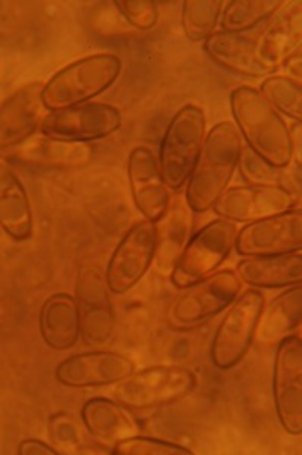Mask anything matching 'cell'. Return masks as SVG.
Listing matches in <instances>:
<instances>
[{"instance_id":"obj_19","label":"cell","mask_w":302,"mask_h":455,"mask_svg":"<svg viewBox=\"0 0 302 455\" xmlns=\"http://www.w3.org/2000/svg\"><path fill=\"white\" fill-rule=\"evenodd\" d=\"M0 228L16 242H25L34 233V214L27 188L4 158H0Z\"/></svg>"},{"instance_id":"obj_21","label":"cell","mask_w":302,"mask_h":455,"mask_svg":"<svg viewBox=\"0 0 302 455\" xmlns=\"http://www.w3.org/2000/svg\"><path fill=\"white\" fill-rule=\"evenodd\" d=\"M40 334L47 347L55 351H68L81 337L78 304L68 293L49 296L38 315Z\"/></svg>"},{"instance_id":"obj_35","label":"cell","mask_w":302,"mask_h":455,"mask_svg":"<svg viewBox=\"0 0 302 455\" xmlns=\"http://www.w3.org/2000/svg\"><path fill=\"white\" fill-rule=\"evenodd\" d=\"M282 68L286 70V76L295 79L298 83H301L302 76V58L301 52L293 53L292 57L287 58L286 61L282 62Z\"/></svg>"},{"instance_id":"obj_7","label":"cell","mask_w":302,"mask_h":455,"mask_svg":"<svg viewBox=\"0 0 302 455\" xmlns=\"http://www.w3.org/2000/svg\"><path fill=\"white\" fill-rule=\"evenodd\" d=\"M265 308V296L248 289L228 307L211 343V362L220 371L237 366L256 340L257 326Z\"/></svg>"},{"instance_id":"obj_29","label":"cell","mask_w":302,"mask_h":455,"mask_svg":"<svg viewBox=\"0 0 302 455\" xmlns=\"http://www.w3.org/2000/svg\"><path fill=\"white\" fill-rule=\"evenodd\" d=\"M224 10L222 0H186L181 25L184 34L193 43L205 42L219 25Z\"/></svg>"},{"instance_id":"obj_28","label":"cell","mask_w":302,"mask_h":455,"mask_svg":"<svg viewBox=\"0 0 302 455\" xmlns=\"http://www.w3.org/2000/svg\"><path fill=\"white\" fill-rule=\"evenodd\" d=\"M282 5V0H231L222 10L220 31L245 34L263 21L271 20Z\"/></svg>"},{"instance_id":"obj_1","label":"cell","mask_w":302,"mask_h":455,"mask_svg":"<svg viewBox=\"0 0 302 455\" xmlns=\"http://www.w3.org/2000/svg\"><path fill=\"white\" fill-rule=\"evenodd\" d=\"M235 128L246 148L275 167H289L295 158V140L286 120L260 92L250 85L235 88L229 98Z\"/></svg>"},{"instance_id":"obj_9","label":"cell","mask_w":302,"mask_h":455,"mask_svg":"<svg viewBox=\"0 0 302 455\" xmlns=\"http://www.w3.org/2000/svg\"><path fill=\"white\" fill-rule=\"evenodd\" d=\"M119 108L105 102H87L47 113L40 132L44 137L70 143H91L110 137L122 128Z\"/></svg>"},{"instance_id":"obj_3","label":"cell","mask_w":302,"mask_h":455,"mask_svg":"<svg viewBox=\"0 0 302 455\" xmlns=\"http://www.w3.org/2000/svg\"><path fill=\"white\" fill-rule=\"evenodd\" d=\"M120 72L122 60L115 53H94L70 62L43 85V107L52 113L87 104L107 92Z\"/></svg>"},{"instance_id":"obj_34","label":"cell","mask_w":302,"mask_h":455,"mask_svg":"<svg viewBox=\"0 0 302 455\" xmlns=\"http://www.w3.org/2000/svg\"><path fill=\"white\" fill-rule=\"evenodd\" d=\"M17 455H64L52 445L37 439L21 440L17 448Z\"/></svg>"},{"instance_id":"obj_22","label":"cell","mask_w":302,"mask_h":455,"mask_svg":"<svg viewBox=\"0 0 302 455\" xmlns=\"http://www.w3.org/2000/svg\"><path fill=\"white\" fill-rule=\"evenodd\" d=\"M83 424L94 439L115 446L140 435V428L128 410L108 398H91L83 405Z\"/></svg>"},{"instance_id":"obj_10","label":"cell","mask_w":302,"mask_h":455,"mask_svg":"<svg viewBox=\"0 0 302 455\" xmlns=\"http://www.w3.org/2000/svg\"><path fill=\"white\" fill-rule=\"evenodd\" d=\"M156 223L143 219L122 237L105 270L111 293L123 295L134 289L155 259Z\"/></svg>"},{"instance_id":"obj_15","label":"cell","mask_w":302,"mask_h":455,"mask_svg":"<svg viewBox=\"0 0 302 455\" xmlns=\"http://www.w3.org/2000/svg\"><path fill=\"white\" fill-rule=\"evenodd\" d=\"M203 51L220 68L250 78H267L282 66L258 38L218 31L203 42Z\"/></svg>"},{"instance_id":"obj_27","label":"cell","mask_w":302,"mask_h":455,"mask_svg":"<svg viewBox=\"0 0 302 455\" xmlns=\"http://www.w3.org/2000/svg\"><path fill=\"white\" fill-rule=\"evenodd\" d=\"M293 164V163H292ZM275 167L261 160L252 150L243 146L240 156V175L250 186L282 187L299 196L301 192V171L293 173V166Z\"/></svg>"},{"instance_id":"obj_30","label":"cell","mask_w":302,"mask_h":455,"mask_svg":"<svg viewBox=\"0 0 302 455\" xmlns=\"http://www.w3.org/2000/svg\"><path fill=\"white\" fill-rule=\"evenodd\" d=\"M261 96L289 119L302 120V85L286 75H272L260 84Z\"/></svg>"},{"instance_id":"obj_25","label":"cell","mask_w":302,"mask_h":455,"mask_svg":"<svg viewBox=\"0 0 302 455\" xmlns=\"http://www.w3.org/2000/svg\"><path fill=\"white\" fill-rule=\"evenodd\" d=\"M17 156L34 166L72 169L87 166L93 158V148L87 143H70L42 135L21 145Z\"/></svg>"},{"instance_id":"obj_16","label":"cell","mask_w":302,"mask_h":455,"mask_svg":"<svg viewBox=\"0 0 302 455\" xmlns=\"http://www.w3.org/2000/svg\"><path fill=\"white\" fill-rule=\"evenodd\" d=\"M136 372V363L123 354L107 349L76 354L58 364L55 378L66 387L111 386Z\"/></svg>"},{"instance_id":"obj_18","label":"cell","mask_w":302,"mask_h":455,"mask_svg":"<svg viewBox=\"0 0 302 455\" xmlns=\"http://www.w3.org/2000/svg\"><path fill=\"white\" fill-rule=\"evenodd\" d=\"M126 172L137 210L147 220L160 222L171 207V192L163 181L155 152L147 146H137L128 156Z\"/></svg>"},{"instance_id":"obj_5","label":"cell","mask_w":302,"mask_h":455,"mask_svg":"<svg viewBox=\"0 0 302 455\" xmlns=\"http://www.w3.org/2000/svg\"><path fill=\"white\" fill-rule=\"evenodd\" d=\"M196 375L179 366H154L131 373L111 390V399L126 410L162 409L192 394Z\"/></svg>"},{"instance_id":"obj_17","label":"cell","mask_w":302,"mask_h":455,"mask_svg":"<svg viewBox=\"0 0 302 455\" xmlns=\"http://www.w3.org/2000/svg\"><path fill=\"white\" fill-rule=\"evenodd\" d=\"M44 83L34 81L17 88L0 104V150L20 148L42 128Z\"/></svg>"},{"instance_id":"obj_32","label":"cell","mask_w":302,"mask_h":455,"mask_svg":"<svg viewBox=\"0 0 302 455\" xmlns=\"http://www.w3.org/2000/svg\"><path fill=\"white\" fill-rule=\"evenodd\" d=\"M115 6L130 25L140 31L155 28L160 19L158 4L152 0H115Z\"/></svg>"},{"instance_id":"obj_33","label":"cell","mask_w":302,"mask_h":455,"mask_svg":"<svg viewBox=\"0 0 302 455\" xmlns=\"http://www.w3.org/2000/svg\"><path fill=\"white\" fill-rule=\"evenodd\" d=\"M49 435L52 437L53 443H57L61 450L68 451L70 454L83 450L85 440L81 435V429L68 414L60 413L52 416L47 424Z\"/></svg>"},{"instance_id":"obj_26","label":"cell","mask_w":302,"mask_h":455,"mask_svg":"<svg viewBox=\"0 0 302 455\" xmlns=\"http://www.w3.org/2000/svg\"><path fill=\"white\" fill-rule=\"evenodd\" d=\"M271 25L258 36L266 51L275 58L276 61H286L293 53L299 52L301 46L302 8L301 2H284Z\"/></svg>"},{"instance_id":"obj_20","label":"cell","mask_w":302,"mask_h":455,"mask_svg":"<svg viewBox=\"0 0 302 455\" xmlns=\"http://www.w3.org/2000/svg\"><path fill=\"white\" fill-rule=\"evenodd\" d=\"M235 275L252 289H289L302 283V254L271 255L243 259Z\"/></svg>"},{"instance_id":"obj_23","label":"cell","mask_w":302,"mask_h":455,"mask_svg":"<svg viewBox=\"0 0 302 455\" xmlns=\"http://www.w3.org/2000/svg\"><path fill=\"white\" fill-rule=\"evenodd\" d=\"M302 322V287L293 285L275 296L261 311L256 339L261 345H278L292 336Z\"/></svg>"},{"instance_id":"obj_12","label":"cell","mask_w":302,"mask_h":455,"mask_svg":"<svg viewBox=\"0 0 302 455\" xmlns=\"http://www.w3.org/2000/svg\"><path fill=\"white\" fill-rule=\"evenodd\" d=\"M81 337L90 347H108L115 337V315L105 276L96 267H83L76 278Z\"/></svg>"},{"instance_id":"obj_11","label":"cell","mask_w":302,"mask_h":455,"mask_svg":"<svg viewBox=\"0 0 302 455\" xmlns=\"http://www.w3.org/2000/svg\"><path fill=\"white\" fill-rule=\"evenodd\" d=\"M274 403L276 416L287 435H302V340L301 336L282 339L274 360Z\"/></svg>"},{"instance_id":"obj_14","label":"cell","mask_w":302,"mask_h":455,"mask_svg":"<svg viewBox=\"0 0 302 455\" xmlns=\"http://www.w3.org/2000/svg\"><path fill=\"white\" fill-rule=\"evenodd\" d=\"M301 197L282 187L237 186L226 188L214 212L229 222L250 223L299 208Z\"/></svg>"},{"instance_id":"obj_2","label":"cell","mask_w":302,"mask_h":455,"mask_svg":"<svg viewBox=\"0 0 302 455\" xmlns=\"http://www.w3.org/2000/svg\"><path fill=\"white\" fill-rule=\"evenodd\" d=\"M242 150L243 140L233 122H220L209 131L186 188L190 212L201 214L214 207L237 171Z\"/></svg>"},{"instance_id":"obj_31","label":"cell","mask_w":302,"mask_h":455,"mask_svg":"<svg viewBox=\"0 0 302 455\" xmlns=\"http://www.w3.org/2000/svg\"><path fill=\"white\" fill-rule=\"evenodd\" d=\"M113 455H196L186 446L167 440L136 435L113 446Z\"/></svg>"},{"instance_id":"obj_8","label":"cell","mask_w":302,"mask_h":455,"mask_svg":"<svg viewBox=\"0 0 302 455\" xmlns=\"http://www.w3.org/2000/svg\"><path fill=\"white\" fill-rule=\"evenodd\" d=\"M242 281L234 270H218L184 289L169 308V323L178 328L198 325L226 310L240 295Z\"/></svg>"},{"instance_id":"obj_6","label":"cell","mask_w":302,"mask_h":455,"mask_svg":"<svg viewBox=\"0 0 302 455\" xmlns=\"http://www.w3.org/2000/svg\"><path fill=\"white\" fill-rule=\"evenodd\" d=\"M237 225L225 219H214L190 235L186 248L171 272L177 289H187L218 272L233 252Z\"/></svg>"},{"instance_id":"obj_13","label":"cell","mask_w":302,"mask_h":455,"mask_svg":"<svg viewBox=\"0 0 302 455\" xmlns=\"http://www.w3.org/2000/svg\"><path fill=\"white\" fill-rule=\"evenodd\" d=\"M234 249L243 259L301 252V208L248 223L237 231Z\"/></svg>"},{"instance_id":"obj_24","label":"cell","mask_w":302,"mask_h":455,"mask_svg":"<svg viewBox=\"0 0 302 455\" xmlns=\"http://www.w3.org/2000/svg\"><path fill=\"white\" fill-rule=\"evenodd\" d=\"M192 231V212L183 201L171 202L164 218L156 223V269L163 275L172 272Z\"/></svg>"},{"instance_id":"obj_4","label":"cell","mask_w":302,"mask_h":455,"mask_svg":"<svg viewBox=\"0 0 302 455\" xmlns=\"http://www.w3.org/2000/svg\"><path fill=\"white\" fill-rule=\"evenodd\" d=\"M205 126L203 109L193 104L179 109L167 126L156 156L169 192H178L187 184L203 150Z\"/></svg>"}]
</instances>
